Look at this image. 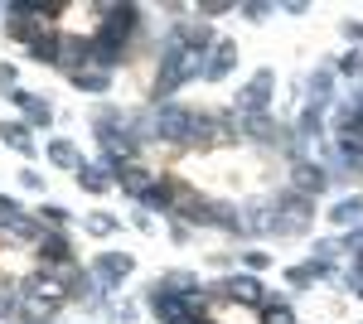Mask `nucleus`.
I'll return each mask as SVG.
<instances>
[{
	"mask_svg": "<svg viewBox=\"0 0 363 324\" xmlns=\"http://www.w3.org/2000/svg\"><path fill=\"white\" fill-rule=\"evenodd\" d=\"M320 121H325V107H306V116H301V135H320Z\"/></svg>",
	"mask_w": 363,
	"mask_h": 324,
	"instance_id": "nucleus-29",
	"label": "nucleus"
},
{
	"mask_svg": "<svg viewBox=\"0 0 363 324\" xmlns=\"http://www.w3.org/2000/svg\"><path fill=\"white\" fill-rule=\"evenodd\" d=\"M107 73H87V68H78V73H73V87H78V92H107Z\"/></svg>",
	"mask_w": 363,
	"mask_h": 324,
	"instance_id": "nucleus-27",
	"label": "nucleus"
},
{
	"mask_svg": "<svg viewBox=\"0 0 363 324\" xmlns=\"http://www.w3.org/2000/svg\"><path fill=\"white\" fill-rule=\"evenodd\" d=\"M155 135L160 140H174V145H189L199 135V111H184V107H155Z\"/></svg>",
	"mask_w": 363,
	"mask_h": 324,
	"instance_id": "nucleus-3",
	"label": "nucleus"
},
{
	"mask_svg": "<svg viewBox=\"0 0 363 324\" xmlns=\"http://www.w3.org/2000/svg\"><path fill=\"white\" fill-rule=\"evenodd\" d=\"M218 291H223L228 300H238V305H262V281H257V276H228Z\"/></svg>",
	"mask_w": 363,
	"mask_h": 324,
	"instance_id": "nucleus-10",
	"label": "nucleus"
},
{
	"mask_svg": "<svg viewBox=\"0 0 363 324\" xmlns=\"http://www.w3.org/2000/svg\"><path fill=\"white\" fill-rule=\"evenodd\" d=\"M10 102H15V107L25 111V116L34 121V126H49V121H54V107H49L44 97H34V92H25V87H15V92H10Z\"/></svg>",
	"mask_w": 363,
	"mask_h": 324,
	"instance_id": "nucleus-11",
	"label": "nucleus"
},
{
	"mask_svg": "<svg viewBox=\"0 0 363 324\" xmlns=\"http://www.w3.org/2000/svg\"><path fill=\"white\" fill-rule=\"evenodd\" d=\"M272 87H277V73H272V68H257V73H252V82L238 92V111H242V116L267 111V102H272Z\"/></svg>",
	"mask_w": 363,
	"mask_h": 324,
	"instance_id": "nucleus-5",
	"label": "nucleus"
},
{
	"mask_svg": "<svg viewBox=\"0 0 363 324\" xmlns=\"http://www.w3.org/2000/svg\"><path fill=\"white\" fill-rule=\"evenodd\" d=\"M39 257H44L49 267H68L73 247H68V238H63V233H44V238H39Z\"/></svg>",
	"mask_w": 363,
	"mask_h": 324,
	"instance_id": "nucleus-13",
	"label": "nucleus"
},
{
	"mask_svg": "<svg viewBox=\"0 0 363 324\" xmlns=\"http://www.w3.org/2000/svg\"><path fill=\"white\" fill-rule=\"evenodd\" d=\"M58 63L73 68V73H78V63H92V39H63V58Z\"/></svg>",
	"mask_w": 363,
	"mask_h": 324,
	"instance_id": "nucleus-19",
	"label": "nucleus"
},
{
	"mask_svg": "<svg viewBox=\"0 0 363 324\" xmlns=\"http://www.w3.org/2000/svg\"><path fill=\"white\" fill-rule=\"evenodd\" d=\"M208 223H213V228H228V233H238V228H242V218H238V208H233V203H213Z\"/></svg>",
	"mask_w": 363,
	"mask_h": 324,
	"instance_id": "nucleus-25",
	"label": "nucleus"
},
{
	"mask_svg": "<svg viewBox=\"0 0 363 324\" xmlns=\"http://www.w3.org/2000/svg\"><path fill=\"white\" fill-rule=\"evenodd\" d=\"M87 233H92V238H112V233H116V218H107V213L87 218Z\"/></svg>",
	"mask_w": 363,
	"mask_h": 324,
	"instance_id": "nucleus-28",
	"label": "nucleus"
},
{
	"mask_svg": "<svg viewBox=\"0 0 363 324\" xmlns=\"http://www.w3.org/2000/svg\"><path fill=\"white\" fill-rule=\"evenodd\" d=\"M242 267H252V271H262V267H267V252H242Z\"/></svg>",
	"mask_w": 363,
	"mask_h": 324,
	"instance_id": "nucleus-34",
	"label": "nucleus"
},
{
	"mask_svg": "<svg viewBox=\"0 0 363 324\" xmlns=\"http://www.w3.org/2000/svg\"><path fill=\"white\" fill-rule=\"evenodd\" d=\"M169 39H179L189 54H203V49H208V39H213V29H208V25H179Z\"/></svg>",
	"mask_w": 363,
	"mask_h": 324,
	"instance_id": "nucleus-16",
	"label": "nucleus"
},
{
	"mask_svg": "<svg viewBox=\"0 0 363 324\" xmlns=\"http://www.w3.org/2000/svg\"><path fill=\"white\" fill-rule=\"evenodd\" d=\"M339 73H349V78H363V54H359V49L339 58Z\"/></svg>",
	"mask_w": 363,
	"mask_h": 324,
	"instance_id": "nucleus-30",
	"label": "nucleus"
},
{
	"mask_svg": "<svg viewBox=\"0 0 363 324\" xmlns=\"http://www.w3.org/2000/svg\"><path fill=\"white\" fill-rule=\"evenodd\" d=\"M116 184H121L126 194H136V199H140V194L150 189V169H140V164H131V160L116 164Z\"/></svg>",
	"mask_w": 363,
	"mask_h": 324,
	"instance_id": "nucleus-14",
	"label": "nucleus"
},
{
	"mask_svg": "<svg viewBox=\"0 0 363 324\" xmlns=\"http://www.w3.org/2000/svg\"><path fill=\"white\" fill-rule=\"evenodd\" d=\"M49 160L58 164V169H78V150H73V145H68V140H49Z\"/></svg>",
	"mask_w": 363,
	"mask_h": 324,
	"instance_id": "nucleus-24",
	"label": "nucleus"
},
{
	"mask_svg": "<svg viewBox=\"0 0 363 324\" xmlns=\"http://www.w3.org/2000/svg\"><path fill=\"white\" fill-rule=\"evenodd\" d=\"M131 267H136V262H131L126 252H102V257H92V271L107 281V291H112L116 281H126V276H131Z\"/></svg>",
	"mask_w": 363,
	"mask_h": 324,
	"instance_id": "nucleus-8",
	"label": "nucleus"
},
{
	"mask_svg": "<svg viewBox=\"0 0 363 324\" xmlns=\"http://www.w3.org/2000/svg\"><path fill=\"white\" fill-rule=\"evenodd\" d=\"M238 131L252 135V140H272L277 126H272V116H267V111H257V116H242V121H238Z\"/></svg>",
	"mask_w": 363,
	"mask_h": 324,
	"instance_id": "nucleus-20",
	"label": "nucleus"
},
{
	"mask_svg": "<svg viewBox=\"0 0 363 324\" xmlns=\"http://www.w3.org/2000/svg\"><path fill=\"white\" fill-rule=\"evenodd\" d=\"M286 281H291V286H301V291H306L310 281H315V276H310V267H296V271H286Z\"/></svg>",
	"mask_w": 363,
	"mask_h": 324,
	"instance_id": "nucleus-32",
	"label": "nucleus"
},
{
	"mask_svg": "<svg viewBox=\"0 0 363 324\" xmlns=\"http://www.w3.org/2000/svg\"><path fill=\"white\" fill-rule=\"evenodd\" d=\"M160 291H174V296H184V300H199V276L194 271H165V276H160Z\"/></svg>",
	"mask_w": 363,
	"mask_h": 324,
	"instance_id": "nucleus-15",
	"label": "nucleus"
},
{
	"mask_svg": "<svg viewBox=\"0 0 363 324\" xmlns=\"http://www.w3.org/2000/svg\"><path fill=\"white\" fill-rule=\"evenodd\" d=\"M291 184H296V194H325V184H330V174H325V164H310V160H296V169H291Z\"/></svg>",
	"mask_w": 363,
	"mask_h": 324,
	"instance_id": "nucleus-9",
	"label": "nucleus"
},
{
	"mask_svg": "<svg viewBox=\"0 0 363 324\" xmlns=\"http://www.w3.org/2000/svg\"><path fill=\"white\" fill-rule=\"evenodd\" d=\"M20 179H25V189H44V174H34V169H25Z\"/></svg>",
	"mask_w": 363,
	"mask_h": 324,
	"instance_id": "nucleus-36",
	"label": "nucleus"
},
{
	"mask_svg": "<svg viewBox=\"0 0 363 324\" xmlns=\"http://www.w3.org/2000/svg\"><path fill=\"white\" fill-rule=\"evenodd\" d=\"M306 228H310V199L306 194H281L277 199V218H272V233L296 238V233H306Z\"/></svg>",
	"mask_w": 363,
	"mask_h": 324,
	"instance_id": "nucleus-4",
	"label": "nucleus"
},
{
	"mask_svg": "<svg viewBox=\"0 0 363 324\" xmlns=\"http://www.w3.org/2000/svg\"><path fill=\"white\" fill-rule=\"evenodd\" d=\"M233 63H238V49H233V39H218V49H213V63H203V78L218 82L233 73Z\"/></svg>",
	"mask_w": 363,
	"mask_h": 324,
	"instance_id": "nucleus-12",
	"label": "nucleus"
},
{
	"mask_svg": "<svg viewBox=\"0 0 363 324\" xmlns=\"http://www.w3.org/2000/svg\"><path fill=\"white\" fill-rule=\"evenodd\" d=\"M330 218H335L339 228H354V223H363V199H344V203H335V208H330Z\"/></svg>",
	"mask_w": 363,
	"mask_h": 324,
	"instance_id": "nucleus-22",
	"label": "nucleus"
},
{
	"mask_svg": "<svg viewBox=\"0 0 363 324\" xmlns=\"http://www.w3.org/2000/svg\"><path fill=\"white\" fill-rule=\"evenodd\" d=\"M102 15H107V20H102V29H97V39H92V58H97L102 68H116V63H121V44L136 34L140 10L136 5H107Z\"/></svg>",
	"mask_w": 363,
	"mask_h": 324,
	"instance_id": "nucleus-1",
	"label": "nucleus"
},
{
	"mask_svg": "<svg viewBox=\"0 0 363 324\" xmlns=\"http://www.w3.org/2000/svg\"><path fill=\"white\" fill-rule=\"evenodd\" d=\"M189 78H203V54H189L179 39H169L165 58H160V78H155V97H160V107H165V97L179 87V82Z\"/></svg>",
	"mask_w": 363,
	"mask_h": 324,
	"instance_id": "nucleus-2",
	"label": "nucleus"
},
{
	"mask_svg": "<svg viewBox=\"0 0 363 324\" xmlns=\"http://www.w3.org/2000/svg\"><path fill=\"white\" fill-rule=\"evenodd\" d=\"M344 29H349V39H359V44H363V25H354V20H349Z\"/></svg>",
	"mask_w": 363,
	"mask_h": 324,
	"instance_id": "nucleus-37",
	"label": "nucleus"
},
{
	"mask_svg": "<svg viewBox=\"0 0 363 324\" xmlns=\"http://www.w3.org/2000/svg\"><path fill=\"white\" fill-rule=\"evenodd\" d=\"M0 140H5L10 150H20V155L34 150V135H29V126H20V121H0Z\"/></svg>",
	"mask_w": 363,
	"mask_h": 324,
	"instance_id": "nucleus-17",
	"label": "nucleus"
},
{
	"mask_svg": "<svg viewBox=\"0 0 363 324\" xmlns=\"http://www.w3.org/2000/svg\"><path fill=\"white\" fill-rule=\"evenodd\" d=\"M39 218H44L49 228H63V223H68V208H58V203H44V208H39Z\"/></svg>",
	"mask_w": 363,
	"mask_h": 324,
	"instance_id": "nucleus-31",
	"label": "nucleus"
},
{
	"mask_svg": "<svg viewBox=\"0 0 363 324\" xmlns=\"http://www.w3.org/2000/svg\"><path fill=\"white\" fill-rule=\"evenodd\" d=\"M29 54L39 58V63H58V58H63V39H58V34H39V39L29 44Z\"/></svg>",
	"mask_w": 363,
	"mask_h": 324,
	"instance_id": "nucleus-21",
	"label": "nucleus"
},
{
	"mask_svg": "<svg viewBox=\"0 0 363 324\" xmlns=\"http://www.w3.org/2000/svg\"><path fill=\"white\" fill-rule=\"evenodd\" d=\"M58 305L63 300H54V296H25L20 291V310H15V320H25V324H49L58 315Z\"/></svg>",
	"mask_w": 363,
	"mask_h": 324,
	"instance_id": "nucleus-7",
	"label": "nucleus"
},
{
	"mask_svg": "<svg viewBox=\"0 0 363 324\" xmlns=\"http://www.w3.org/2000/svg\"><path fill=\"white\" fill-rule=\"evenodd\" d=\"M189 324H203V320H199V315H194V320H189Z\"/></svg>",
	"mask_w": 363,
	"mask_h": 324,
	"instance_id": "nucleus-38",
	"label": "nucleus"
},
{
	"mask_svg": "<svg viewBox=\"0 0 363 324\" xmlns=\"http://www.w3.org/2000/svg\"><path fill=\"white\" fill-rule=\"evenodd\" d=\"M330 92H335V73L330 68H315L310 73V107H330Z\"/></svg>",
	"mask_w": 363,
	"mask_h": 324,
	"instance_id": "nucleus-18",
	"label": "nucleus"
},
{
	"mask_svg": "<svg viewBox=\"0 0 363 324\" xmlns=\"http://www.w3.org/2000/svg\"><path fill=\"white\" fill-rule=\"evenodd\" d=\"M242 15H247V20H262V15H272V5H262V0H252V5H242Z\"/></svg>",
	"mask_w": 363,
	"mask_h": 324,
	"instance_id": "nucleus-33",
	"label": "nucleus"
},
{
	"mask_svg": "<svg viewBox=\"0 0 363 324\" xmlns=\"http://www.w3.org/2000/svg\"><path fill=\"white\" fill-rule=\"evenodd\" d=\"M150 310L160 315V324H189V320H194V300L174 296V291H155Z\"/></svg>",
	"mask_w": 363,
	"mask_h": 324,
	"instance_id": "nucleus-6",
	"label": "nucleus"
},
{
	"mask_svg": "<svg viewBox=\"0 0 363 324\" xmlns=\"http://www.w3.org/2000/svg\"><path fill=\"white\" fill-rule=\"evenodd\" d=\"M262 324H296V315H291L286 300H267L262 305Z\"/></svg>",
	"mask_w": 363,
	"mask_h": 324,
	"instance_id": "nucleus-26",
	"label": "nucleus"
},
{
	"mask_svg": "<svg viewBox=\"0 0 363 324\" xmlns=\"http://www.w3.org/2000/svg\"><path fill=\"white\" fill-rule=\"evenodd\" d=\"M0 87H10V92H15V68H10V63H0Z\"/></svg>",
	"mask_w": 363,
	"mask_h": 324,
	"instance_id": "nucleus-35",
	"label": "nucleus"
},
{
	"mask_svg": "<svg viewBox=\"0 0 363 324\" xmlns=\"http://www.w3.org/2000/svg\"><path fill=\"white\" fill-rule=\"evenodd\" d=\"M78 184H83L87 194H102L107 189V169H102V164H78Z\"/></svg>",
	"mask_w": 363,
	"mask_h": 324,
	"instance_id": "nucleus-23",
	"label": "nucleus"
}]
</instances>
